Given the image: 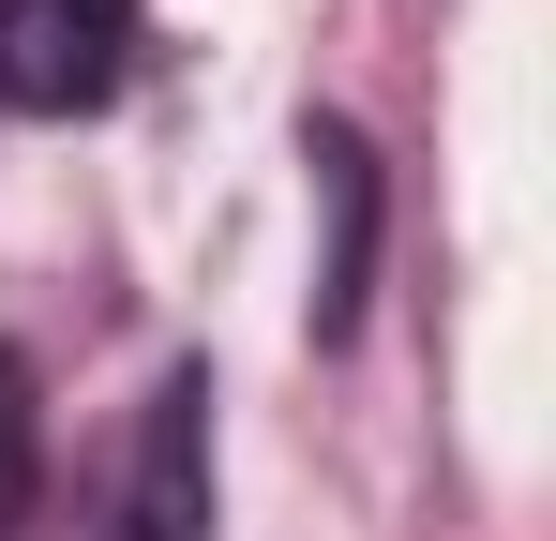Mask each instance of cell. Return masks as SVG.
<instances>
[{"instance_id":"1","label":"cell","mask_w":556,"mask_h":541,"mask_svg":"<svg viewBox=\"0 0 556 541\" xmlns=\"http://www.w3.org/2000/svg\"><path fill=\"white\" fill-rule=\"evenodd\" d=\"M136 0H0V105L15 121H91L136 76Z\"/></svg>"},{"instance_id":"3","label":"cell","mask_w":556,"mask_h":541,"mask_svg":"<svg viewBox=\"0 0 556 541\" xmlns=\"http://www.w3.org/2000/svg\"><path fill=\"white\" fill-rule=\"evenodd\" d=\"M301 166L331 196V270H316V347H346L362 331V270H376V151L346 121H301Z\"/></svg>"},{"instance_id":"4","label":"cell","mask_w":556,"mask_h":541,"mask_svg":"<svg viewBox=\"0 0 556 541\" xmlns=\"http://www.w3.org/2000/svg\"><path fill=\"white\" fill-rule=\"evenodd\" d=\"M30 496H46V406H30V361L0 347V541L30 527Z\"/></svg>"},{"instance_id":"2","label":"cell","mask_w":556,"mask_h":541,"mask_svg":"<svg viewBox=\"0 0 556 541\" xmlns=\"http://www.w3.org/2000/svg\"><path fill=\"white\" fill-rule=\"evenodd\" d=\"M105 541H211V376H166L151 422L121 451V496H105Z\"/></svg>"}]
</instances>
